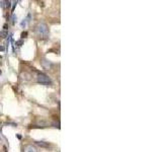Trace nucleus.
<instances>
[{"label":"nucleus","instance_id":"obj_1","mask_svg":"<svg viewBox=\"0 0 162 152\" xmlns=\"http://www.w3.org/2000/svg\"><path fill=\"white\" fill-rule=\"evenodd\" d=\"M36 32L38 34V37H40L41 39H48L49 37L48 25L45 23H40L36 27Z\"/></svg>","mask_w":162,"mask_h":152},{"label":"nucleus","instance_id":"obj_2","mask_svg":"<svg viewBox=\"0 0 162 152\" xmlns=\"http://www.w3.org/2000/svg\"><path fill=\"white\" fill-rule=\"evenodd\" d=\"M36 80H38L39 83L43 84V85L49 86L52 84L51 78H50L49 76H47L46 74H44V73H38V75H36Z\"/></svg>","mask_w":162,"mask_h":152},{"label":"nucleus","instance_id":"obj_3","mask_svg":"<svg viewBox=\"0 0 162 152\" xmlns=\"http://www.w3.org/2000/svg\"><path fill=\"white\" fill-rule=\"evenodd\" d=\"M23 152H38V149L34 145H27L23 149Z\"/></svg>","mask_w":162,"mask_h":152},{"label":"nucleus","instance_id":"obj_4","mask_svg":"<svg viewBox=\"0 0 162 152\" xmlns=\"http://www.w3.org/2000/svg\"><path fill=\"white\" fill-rule=\"evenodd\" d=\"M42 64H43V66H44L46 69H48V70L52 67V64L49 62V61H47V60H43L42 61Z\"/></svg>","mask_w":162,"mask_h":152},{"label":"nucleus","instance_id":"obj_5","mask_svg":"<svg viewBox=\"0 0 162 152\" xmlns=\"http://www.w3.org/2000/svg\"><path fill=\"white\" fill-rule=\"evenodd\" d=\"M8 36V32L7 30H2V32H0V38H6V37Z\"/></svg>","mask_w":162,"mask_h":152},{"label":"nucleus","instance_id":"obj_6","mask_svg":"<svg viewBox=\"0 0 162 152\" xmlns=\"http://www.w3.org/2000/svg\"><path fill=\"white\" fill-rule=\"evenodd\" d=\"M36 144H38L39 146H42V147H49V145L44 142H36Z\"/></svg>","mask_w":162,"mask_h":152},{"label":"nucleus","instance_id":"obj_7","mask_svg":"<svg viewBox=\"0 0 162 152\" xmlns=\"http://www.w3.org/2000/svg\"><path fill=\"white\" fill-rule=\"evenodd\" d=\"M27 32H23L22 34H21V39L27 38Z\"/></svg>","mask_w":162,"mask_h":152},{"label":"nucleus","instance_id":"obj_8","mask_svg":"<svg viewBox=\"0 0 162 152\" xmlns=\"http://www.w3.org/2000/svg\"><path fill=\"white\" fill-rule=\"evenodd\" d=\"M22 40H19V41H17V42H16V45L17 46H21V45H22Z\"/></svg>","mask_w":162,"mask_h":152},{"label":"nucleus","instance_id":"obj_9","mask_svg":"<svg viewBox=\"0 0 162 152\" xmlns=\"http://www.w3.org/2000/svg\"><path fill=\"white\" fill-rule=\"evenodd\" d=\"M5 3H6V1H1V6L3 8H4V6H5Z\"/></svg>","mask_w":162,"mask_h":152},{"label":"nucleus","instance_id":"obj_10","mask_svg":"<svg viewBox=\"0 0 162 152\" xmlns=\"http://www.w3.org/2000/svg\"><path fill=\"white\" fill-rule=\"evenodd\" d=\"M3 50H4L3 47H0V51H3Z\"/></svg>","mask_w":162,"mask_h":152},{"label":"nucleus","instance_id":"obj_11","mask_svg":"<svg viewBox=\"0 0 162 152\" xmlns=\"http://www.w3.org/2000/svg\"><path fill=\"white\" fill-rule=\"evenodd\" d=\"M0 75H1V70H0Z\"/></svg>","mask_w":162,"mask_h":152}]
</instances>
